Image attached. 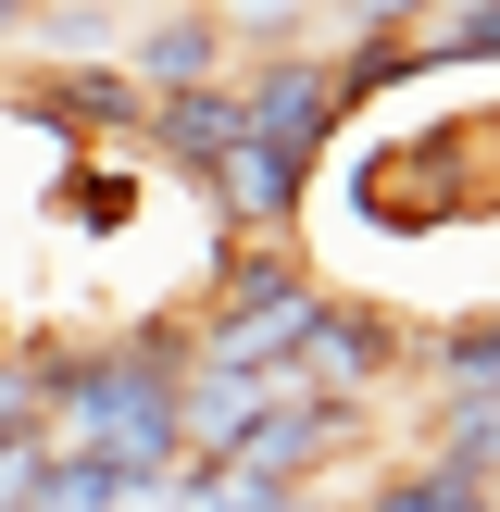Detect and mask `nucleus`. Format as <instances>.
Listing matches in <instances>:
<instances>
[{
  "mask_svg": "<svg viewBox=\"0 0 500 512\" xmlns=\"http://www.w3.org/2000/svg\"><path fill=\"white\" fill-rule=\"evenodd\" d=\"M225 88H238V138L275 150V163H300V175H325V150L350 138V100H338V63L325 50H263Z\"/></svg>",
  "mask_w": 500,
  "mask_h": 512,
  "instance_id": "2",
  "label": "nucleus"
},
{
  "mask_svg": "<svg viewBox=\"0 0 500 512\" xmlns=\"http://www.w3.org/2000/svg\"><path fill=\"white\" fill-rule=\"evenodd\" d=\"M313 512H488V488H475V475H450V463H425V450H400V463L325 488Z\"/></svg>",
  "mask_w": 500,
  "mask_h": 512,
  "instance_id": "5",
  "label": "nucleus"
},
{
  "mask_svg": "<svg viewBox=\"0 0 500 512\" xmlns=\"http://www.w3.org/2000/svg\"><path fill=\"white\" fill-rule=\"evenodd\" d=\"M150 488L138 475H113L100 450H25V475L0 488V512H138Z\"/></svg>",
  "mask_w": 500,
  "mask_h": 512,
  "instance_id": "4",
  "label": "nucleus"
},
{
  "mask_svg": "<svg viewBox=\"0 0 500 512\" xmlns=\"http://www.w3.org/2000/svg\"><path fill=\"white\" fill-rule=\"evenodd\" d=\"M138 512H313V500H300V488H263V475H225V463H175Z\"/></svg>",
  "mask_w": 500,
  "mask_h": 512,
  "instance_id": "7",
  "label": "nucleus"
},
{
  "mask_svg": "<svg viewBox=\"0 0 500 512\" xmlns=\"http://www.w3.org/2000/svg\"><path fill=\"white\" fill-rule=\"evenodd\" d=\"M125 13H138V0H25V38L13 50H38V63H113Z\"/></svg>",
  "mask_w": 500,
  "mask_h": 512,
  "instance_id": "6",
  "label": "nucleus"
},
{
  "mask_svg": "<svg viewBox=\"0 0 500 512\" xmlns=\"http://www.w3.org/2000/svg\"><path fill=\"white\" fill-rule=\"evenodd\" d=\"M200 13H213V0H200Z\"/></svg>",
  "mask_w": 500,
  "mask_h": 512,
  "instance_id": "8",
  "label": "nucleus"
},
{
  "mask_svg": "<svg viewBox=\"0 0 500 512\" xmlns=\"http://www.w3.org/2000/svg\"><path fill=\"white\" fill-rule=\"evenodd\" d=\"M113 63L138 75V88H213V75H238V50H225V25L200 13V0H138Z\"/></svg>",
  "mask_w": 500,
  "mask_h": 512,
  "instance_id": "3",
  "label": "nucleus"
},
{
  "mask_svg": "<svg viewBox=\"0 0 500 512\" xmlns=\"http://www.w3.org/2000/svg\"><path fill=\"white\" fill-rule=\"evenodd\" d=\"M288 388L338 400V413H388V388H413V313L363 300V288H325L300 350H288Z\"/></svg>",
  "mask_w": 500,
  "mask_h": 512,
  "instance_id": "1",
  "label": "nucleus"
}]
</instances>
